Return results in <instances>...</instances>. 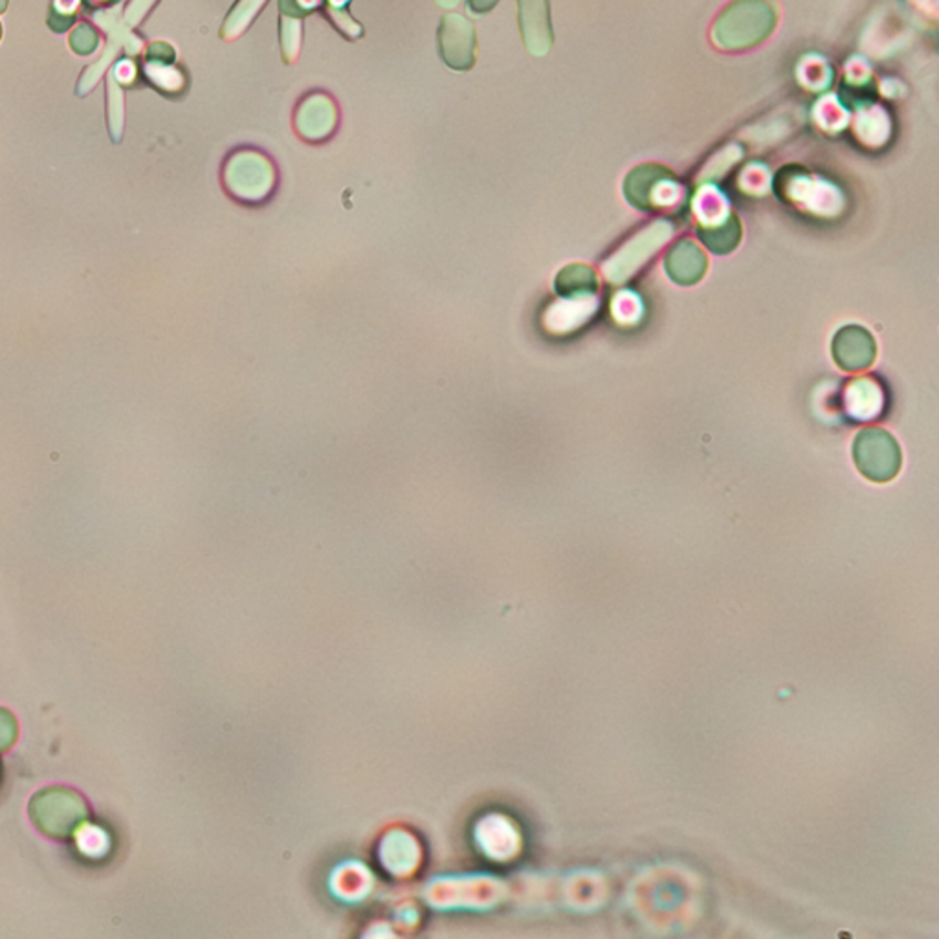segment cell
I'll return each mask as SVG.
<instances>
[{
	"label": "cell",
	"mask_w": 939,
	"mask_h": 939,
	"mask_svg": "<svg viewBox=\"0 0 939 939\" xmlns=\"http://www.w3.org/2000/svg\"><path fill=\"white\" fill-rule=\"evenodd\" d=\"M698 235L709 250L723 256L736 250L742 240V225L736 215H726L725 220L720 225L700 226Z\"/></svg>",
	"instance_id": "12"
},
{
	"label": "cell",
	"mask_w": 939,
	"mask_h": 939,
	"mask_svg": "<svg viewBox=\"0 0 939 939\" xmlns=\"http://www.w3.org/2000/svg\"><path fill=\"white\" fill-rule=\"evenodd\" d=\"M348 2L349 0H329V19H332L338 30L345 33L349 39H357L358 35H362V27H358L345 11Z\"/></svg>",
	"instance_id": "16"
},
{
	"label": "cell",
	"mask_w": 939,
	"mask_h": 939,
	"mask_svg": "<svg viewBox=\"0 0 939 939\" xmlns=\"http://www.w3.org/2000/svg\"><path fill=\"white\" fill-rule=\"evenodd\" d=\"M518 8L525 47L530 54L541 58L553 47L549 0H518Z\"/></svg>",
	"instance_id": "8"
},
{
	"label": "cell",
	"mask_w": 939,
	"mask_h": 939,
	"mask_svg": "<svg viewBox=\"0 0 939 939\" xmlns=\"http://www.w3.org/2000/svg\"><path fill=\"white\" fill-rule=\"evenodd\" d=\"M265 4H267V0H239V4L235 6L228 21L225 22L223 38L235 39L239 33L245 32V28L256 19L257 13L261 11Z\"/></svg>",
	"instance_id": "15"
},
{
	"label": "cell",
	"mask_w": 939,
	"mask_h": 939,
	"mask_svg": "<svg viewBox=\"0 0 939 939\" xmlns=\"http://www.w3.org/2000/svg\"><path fill=\"white\" fill-rule=\"evenodd\" d=\"M880 407H883V395L871 380H857L849 385L848 410L852 415L857 416V421L876 416Z\"/></svg>",
	"instance_id": "14"
},
{
	"label": "cell",
	"mask_w": 939,
	"mask_h": 939,
	"mask_svg": "<svg viewBox=\"0 0 939 939\" xmlns=\"http://www.w3.org/2000/svg\"><path fill=\"white\" fill-rule=\"evenodd\" d=\"M75 835L80 837V846L85 854L102 855V852L105 854V848H107V846L103 844L105 843V835H103L100 829H94V835H92L94 838H91V840H89L85 835H81V833H75Z\"/></svg>",
	"instance_id": "20"
},
{
	"label": "cell",
	"mask_w": 939,
	"mask_h": 939,
	"mask_svg": "<svg viewBox=\"0 0 939 939\" xmlns=\"http://www.w3.org/2000/svg\"><path fill=\"white\" fill-rule=\"evenodd\" d=\"M709 261L704 257L703 250L695 245L694 240H679L678 245L673 246L672 250L668 251L664 259V268H667L668 278L683 287L700 283L706 272Z\"/></svg>",
	"instance_id": "11"
},
{
	"label": "cell",
	"mask_w": 939,
	"mask_h": 939,
	"mask_svg": "<svg viewBox=\"0 0 939 939\" xmlns=\"http://www.w3.org/2000/svg\"><path fill=\"white\" fill-rule=\"evenodd\" d=\"M0 38H2V24H0Z\"/></svg>",
	"instance_id": "24"
},
{
	"label": "cell",
	"mask_w": 939,
	"mask_h": 939,
	"mask_svg": "<svg viewBox=\"0 0 939 939\" xmlns=\"http://www.w3.org/2000/svg\"><path fill=\"white\" fill-rule=\"evenodd\" d=\"M226 187L245 203H259L274 187V167L265 156L254 151H240L226 164Z\"/></svg>",
	"instance_id": "4"
},
{
	"label": "cell",
	"mask_w": 939,
	"mask_h": 939,
	"mask_svg": "<svg viewBox=\"0 0 939 939\" xmlns=\"http://www.w3.org/2000/svg\"><path fill=\"white\" fill-rule=\"evenodd\" d=\"M28 813L33 826L55 840L74 837L91 818L85 798L70 787H44L32 796Z\"/></svg>",
	"instance_id": "2"
},
{
	"label": "cell",
	"mask_w": 939,
	"mask_h": 939,
	"mask_svg": "<svg viewBox=\"0 0 939 939\" xmlns=\"http://www.w3.org/2000/svg\"><path fill=\"white\" fill-rule=\"evenodd\" d=\"M338 114L331 97L326 94H312L299 105L296 114V128L299 136L310 142L329 138L337 127Z\"/></svg>",
	"instance_id": "9"
},
{
	"label": "cell",
	"mask_w": 939,
	"mask_h": 939,
	"mask_svg": "<svg viewBox=\"0 0 939 939\" xmlns=\"http://www.w3.org/2000/svg\"><path fill=\"white\" fill-rule=\"evenodd\" d=\"M460 2L461 0H437V4L443 6V8H455Z\"/></svg>",
	"instance_id": "22"
},
{
	"label": "cell",
	"mask_w": 939,
	"mask_h": 939,
	"mask_svg": "<svg viewBox=\"0 0 939 939\" xmlns=\"http://www.w3.org/2000/svg\"><path fill=\"white\" fill-rule=\"evenodd\" d=\"M97 43L100 35L91 24H80L70 35V49L74 50L75 54L91 55L97 49Z\"/></svg>",
	"instance_id": "17"
},
{
	"label": "cell",
	"mask_w": 939,
	"mask_h": 939,
	"mask_svg": "<svg viewBox=\"0 0 939 939\" xmlns=\"http://www.w3.org/2000/svg\"><path fill=\"white\" fill-rule=\"evenodd\" d=\"M670 234L672 228L668 223H657L651 226L650 230H646L633 243L626 246L619 256H615L613 262L608 267L609 278L613 281L628 278L644 259H648L650 254L657 250V246L662 245L670 237Z\"/></svg>",
	"instance_id": "10"
},
{
	"label": "cell",
	"mask_w": 939,
	"mask_h": 939,
	"mask_svg": "<svg viewBox=\"0 0 939 939\" xmlns=\"http://www.w3.org/2000/svg\"><path fill=\"white\" fill-rule=\"evenodd\" d=\"M438 49L450 69L461 72L472 69L475 63L474 27L457 13L444 17L438 28Z\"/></svg>",
	"instance_id": "6"
},
{
	"label": "cell",
	"mask_w": 939,
	"mask_h": 939,
	"mask_svg": "<svg viewBox=\"0 0 939 939\" xmlns=\"http://www.w3.org/2000/svg\"><path fill=\"white\" fill-rule=\"evenodd\" d=\"M6 8H8V0H0V13H4Z\"/></svg>",
	"instance_id": "23"
},
{
	"label": "cell",
	"mask_w": 939,
	"mask_h": 939,
	"mask_svg": "<svg viewBox=\"0 0 939 939\" xmlns=\"http://www.w3.org/2000/svg\"><path fill=\"white\" fill-rule=\"evenodd\" d=\"M678 180L667 167L657 164L639 166L628 175L625 182V193L628 203L642 211L672 203L675 198Z\"/></svg>",
	"instance_id": "5"
},
{
	"label": "cell",
	"mask_w": 939,
	"mask_h": 939,
	"mask_svg": "<svg viewBox=\"0 0 939 939\" xmlns=\"http://www.w3.org/2000/svg\"><path fill=\"white\" fill-rule=\"evenodd\" d=\"M499 0H468L470 11H474L475 16H483L486 11H491Z\"/></svg>",
	"instance_id": "21"
},
{
	"label": "cell",
	"mask_w": 939,
	"mask_h": 939,
	"mask_svg": "<svg viewBox=\"0 0 939 939\" xmlns=\"http://www.w3.org/2000/svg\"><path fill=\"white\" fill-rule=\"evenodd\" d=\"M17 734L19 725L16 715L10 710L0 709V753H6L17 742Z\"/></svg>",
	"instance_id": "18"
},
{
	"label": "cell",
	"mask_w": 939,
	"mask_h": 939,
	"mask_svg": "<svg viewBox=\"0 0 939 939\" xmlns=\"http://www.w3.org/2000/svg\"><path fill=\"white\" fill-rule=\"evenodd\" d=\"M776 22L773 0H736L715 19L712 39L718 49H754L773 33Z\"/></svg>",
	"instance_id": "1"
},
{
	"label": "cell",
	"mask_w": 939,
	"mask_h": 939,
	"mask_svg": "<svg viewBox=\"0 0 939 939\" xmlns=\"http://www.w3.org/2000/svg\"><path fill=\"white\" fill-rule=\"evenodd\" d=\"M175 59V50L167 43L151 44L147 50V63L158 64V66H167Z\"/></svg>",
	"instance_id": "19"
},
{
	"label": "cell",
	"mask_w": 939,
	"mask_h": 939,
	"mask_svg": "<svg viewBox=\"0 0 939 939\" xmlns=\"http://www.w3.org/2000/svg\"><path fill=\"white\" fill-rule=\"evenodd\" d=\"M556 292L561 298H589L597 292V276L586 265H569L556 276Z\"/></svg>",
	"instance_id": "13"
},
{
	"label": "cell",
	"mask_w": 939,
	"mask_h": 939,
	"mask_svg": "<svg viewBox=\"0 0 939 939\" xmlns=\"http://www.w3.org/2000/svg\"><path fill=\"white\" fill-rule=\"evenodd\" d=\"M833 358L844 371L870 368L877 357L876 340L859 326L843 327L833 338Z\"/></svg>",
	"instance_id": "7"
},
{
	"label": "cell",
	"mask_w": 939,
	"mask_h": 939,
	"mask_svg": "<svg viewBox=\"0 0 939 939\" xmlns=\"http://www.w3.org/2000/svg\"><path fill=\"white\" fill-rule=\"evenodd\" d=\"M854 460L865 477L886 483L901 468V450L890 433L880 427H866L855 437Z\"/></svg>",
	"instance_id": "3"
}]
</instances>
